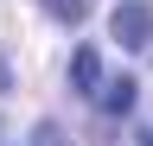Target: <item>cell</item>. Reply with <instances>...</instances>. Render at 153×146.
I'll list each match as a JSON object with an SVG mask.
<instances>
[{
	"label": "cell",
	"instance_id": "1",
	"mask_svg": "<svg viewBox=\"0 0 153 146\" xmlns=\"http://www.w3.org/2000/svg\"><path fill=\"white\" fill-rule=\"evenodd\" d=\"M108 32H115V45H121V51H147V45H153V7L121 0L115 19H108Z\"/></svg>",
	"mask_w": 153,
	"mask_h": 146
},
{
	"label": "cell",
	"instance_id": "2",
	"mask_svg": "<svg viewBox=\"0 0 153 146\" xmlns=\"http://www.w3.org/2000/svg\"><path fill=\"white\" fill-rule=\"evenodd\" d=\"M70 83H76V95H96V89L108 83V76H102V57H96L89 45H76V51H70Z\"/></svg>",
	"mask_w": 153,
	"mask_h": 146
},
{
	"label": "cell",
	"instance_id": "3",
	"mask_svg": "<svg viewBox=\"0 0 153 146\" xmlns=\"http://www.w3.org/2000/svg\"><path fill=\"white\" fill-rule=\"evenodd\" d=\"M134 89H140L134 76H108L102 89H96V102H102V114H128V108H134Z\"/></svg>",
	"mask_w": 153,
	"mask_h": 146
},
{
	"label": "cell",
	"instance_id": "4",
	"mask_svg": "<svg viewBox=\"0 0 153 146\" xmlns=\"http://www.w3.org/2000/svg\"><path fill=\"white\" fill-rule=\"evenodd\" d=\"M38 7H45L51 19H64V26H76V19H89V0H38Z\"/></svg>",
	"mask_w": 153,
	"mask_h": 146
},
{
	"label": "cell",
	"instance_id": "5",
	"mask_svg": "<svg viewBox=\"0 0 153 146\" xmlns=\"http://www.w3.org/2000/svg\"><path fill=\"white\" fill-rule=\"evenodd\" d=\"M32 146H70V134H64L57 121H38V127H32Z\"/></svg>",
	"mask_w": 153,
	"mask_h": 146
},
{
	"label": "cell",
	"instance_id": "6",
	"mask_svg": "<svg viewBox=\"0 0 153 146\" xmlns=\"http://www.w3.org/2000/svg\"><path fill=\"white\" fill-rule=\"evenodd\" d=\"M7 89H13V64L0 57V95H7Z\"/></svg>",
	"mask_w": 153,
	"mask_h": 146
},
{
	"label": "cell",
	"instance_id": "7",
	"mask_svg": "<svg viewBox=\"0 0 153 146\" xmlns=\"http://www.w3.org/2000/svg\"><path fill=\"white\" fill-rule=\"evenodd\" d=\"M140 146H153V127H140Z\"/></svg>",
	"mask_w": 153,
	"mask_h": 146
}]
</instances>
